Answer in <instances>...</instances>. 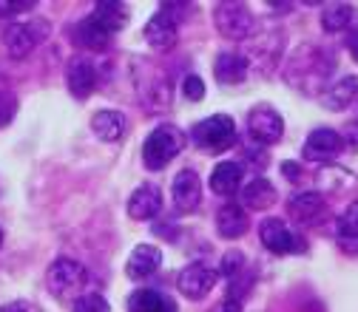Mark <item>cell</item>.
Here are the masks:
<instances>
[{
  "label": "cell",
  "mask_w": 358,
  "mask_h": 312,
  "mask_svg": "<svg viewBox=\"0 0 358 312\" xmlns=\"http://www.w3.org/2000/svg\"><path fill=\"white\" fill-rule=\"evenodd\" d=\"M162 267V250L157 244H137L125 261V276L131 281H145Z\"/></svg>",
  "instance_id": "cell-14"
},
{
  "label": "cell",
  "mask_w": 358,
  "mask_h": 312,
  "mask_svg": "<svg viewBox=\"0 0 358 312\" xmlns=\"http://www.w3.org/2000/svg\"><path fill=\"white\" fill-rule=\"evenodd\" d=\"M216 281H219V273L210 270V267L202 264V261L188 264L185 270H179V276H176V287H179V292H182L185 298H191V301L205 298V295L216 287Z\"/></svg>",
  "instance_id": "cell-11"
},
{
  "label": "cell",
  "mask_w": 358,
  "mask_h": 312,
  "mask_svg": "<svg viewBox=\"0 0 358 312\" xmlns=\"http://www.w3.org/2000/svg\"><path fill=\"white\" fill-rule=\"evenodd\" d=\"M287 213H290V218L296 221V225L316 228V225H322V221H327V202L316 191H304V193H296L287 202Z\"/></svg>",
  "instance_id": "cell-10"
},
{
  "label": "cell",
  "mask_w": 358,
  "mask_h": 312,
  "mask_svg": "<svg viewBox=\"0 0 358 312\" xmlns=\"http://www.w3.org/2000/svg\"><path fill=\"white\" fill-rule=\"evenodd\" d=\"M216 230L222 239H242L248 230V213L242 205L228 202L225 207L216 210Z\"/></svg>",
  "instance_id": "cell-20"
},
{
  "label": "cell",
  "mask_w": 358,
  "mask_h": 312,
  "mask_svg": "<svg viewBox=\"0 0 358 312\" xmlns=\"http://www.w3.org/2000/svg\"><path fill=\"white\" fill-rule=\"evenodd\" d=\"M259 242L264 250H271L273 255H290V253H304L307 244L304 239L287 228V221L282 218H262L259 225Z\"/></svg>",
  "instance_id": "cell-6"
},
{
  "label": "cell",
  "mask_w": 358,
  "mask_h": 312,
  "mask_svg": "<svg viewBox=\"0 0 358 312\" xmlns=\"http://www.w3.org/2000/svg\"><path fill=\"white\" fill-rule=\"evenodd\" d=\"M92 17L106 34H117V31H122L125 29V23H128V6L125 3H97L94 6V12L88 15Z\"/></svg>",
  "instance_id": "cell-23"
},
{
  "label": "cell",
  "mask_w": 358,
  "mask_h": 312,
  "mask_svg": "<svg viewBox=\"0 0 358 312\" xmlns=\"http://www.w3.org/2000/svg\"><path fill=\"white\" fill-rule=\"evenodd\" d=\"M352 23V6L350 3H330L322 12V26L324 31H344Z\"/></svg>",
  "instance_id": "cell-27"
},
{
  "label": "cell",
  "mask_w": 358,
  "mask_h": 312,
  "mask_svg": "<svg viewBox=\"0 0 358 312\" xmlns=\"http://www.w3.org/2000/svg\"><path fill=\"white\" fill-rule=\"evenodd\" d=\"M185 145V137L182 131L176 125H157L148 137H145V145H143V162L148 170H162L168 168V162L173 156H179Z\"/></svg>",
  "instance_id": "cell-3"
},
{
  "label": "cell",
  "mask_w": 358,
  "mask_h": 312,
  "mask_svg": "<svg viewBox=\"0 0 358 312\" xmlns=\"http://www.w3.org/2000/svg\"><path fill=\"white\" fill-rule=\"evenodd\" d=\"M74 40H77V46H83L88 52H103L108 43H111V34H106L92 17H83L74 26Z\"/></svg>",
  "instance_id": "cell-25"
},
{
  "label": "cell",
  "mask_w": 358,
  "mask_h": 312,
  "mask_svg": "<svg viewBox=\"0 0 358 312\" xmlns=\"http://www.w3.org/2000/svg\"><path fill=\"white\" fill-rule=\"evenodd\" d=\"M248 133L259 145H273L285 133V119L273 105L262 103V105L250 108V114H248Z\"/></svg>",
  "instance_id": "cell-8"
},
{
  "label": "cell",
  "mask_w": 358,
  "mask_h": 312,
  "mask_svg": "<svg viewBox=\"0 0 358 312\" xmlns=\"http://www.w3.org/2000/svg\"><path fill=\"white\" fill-rule=\"evenodd\" d=\"M213 23H216V31L225 40H248L256 26V20L245 3H216Z\"/></svg>",
  "instance_id": "cell-7"
},
{
  "label": "cell",
  "mask_w": 358,
  "mask_h": 312,
  "mask_svg": "<svg viewBox=\"0 0 358 312\" xmlns=\"http://www.w3.org/2000/svg\"><path fill=\"white\" fill-rule=\"evenodd\" d=\"M71 309H74V312H111L108 301H106L103 295H97V292H85V295H80V298L71 304Z\"/></svg>",
  "instance_id": "cell-28"
},
{
  "label": "cell",
  "mask_w": 358,
  "mask_h": 312,
  "mask_svg": "<svg viewBox=\"0 0 358 312\" xmlns=\"http://www.w3.org/2000/svg\"><path fill=\"white\" fill-rule=\"evenodd\" d=\"M125 114L122 111H111V108H103L92 117V131L97 133V140L103 142H120L125 137Z\"/></svg>",
  "instance_id": "cell-21"
},
{
  "label": "cell",
  "mask_w": 358,
  "mask_h": 312,
  "mask_svg": "<svg viewBox=\"0 0 358 312\" xmlns=\"http://www.w3.org/2000/svg\"><path fill=\"white\" fill-rule=\"evenodd\" d=\"M162 210V193L154 185H140L128 199V216L134 221H151Z\"/></svg>",
  "instance_id": "cell-16"
},
{
  "label": "cell",
  "mask_w": 358,
  "mask_h": 312,
  "mask_svg": "<svg viewBox=\"0 0 358 312\" xmlns=\"http://www.w3.org/2000/svg\"><path fill=\"white\" fill-rule=\"evenodd\" d=\"M213 77L222 85H239L248 77V57L236 52H219L213 60Z\"/></svg>",
  "instance_id": "cell-17"
},
{
  "label": "cell",
  "mask_w": 358,
  "mask_h": 312,
  "mask_svg": "<svg viewBox=\"0 0 358 312\" xmlns=\"http://www.w3.org/2000/svg\"><path fill=\"white\" fill-rule=\"evenodd\" d=\"M358 100V77H338L322 94V105L327 111H344Z\"/></svg>",
  "instance_id": "cell-18"
},
{
  "label": "cell",
  "mask_w": 358,
  "mask_h": 312,
  "mask_svg": "<svg viewBox=\"0 0 358 312\" xmlns=\"http://www.w3.org/2000/svg\"><path fill=\"white\" fill-rule=\"evenodd\" d=\"M171 199L173 207L179 213H194L202 202V182H199V173L191 168H182L173 176V185H171Z\"/></svg>",
  "instance_id": "cell-12"
},
{
  "label": "cell",
  "mask_w": 358,
  "mask_h": 312,
  "mask_svg": "<svg viewBox=\"0 0 358 312\" xmlns=\"http://www.w3.org/2000/svg\"><path fill=\"white\" fill-rule=\"evenodd\" d=\"M273 202H276V188H273V182H267L264 176L250 179L242 191V205L250 210H267V207H273Z\"/></svg>",
  "instance_id": "cell-24"
},
{
  "label": "cell",
  "mask_w": 358,
  "mask_h": 312,
  "mask_svg": "<svg viewBox=\"0 0 358 312\" xmlns=\"http://www.w3.org/2000/svg\"><path fill=\"white\" fill-rule=\"evenodd\" d=\"M341 140H344V145H350V148H355V151H358V119H355V122H350V125L344 128Z\"/></svg>",
  "instance_id": "cell-32"
},
{
  "label": "cell",
  "mask_w": 358,
  "mask_h": 312,
  "mask_svg": "<svg viewBox=\"0 0 358 312\" xmlns=\"http://www.w3.org/2000/svg\"><path fill=\"white\" fill-rule=\"evenodd\" d=\"M347 46H350V52H352V60H358V31H355V34H350Z\"/></svg>",
  "instance_id": "cell-35"
},
{
  "label": "cell",
  "mask_w": 358,
  "mask_h": 312,
  "mask_svg": "<svg viewBox=\"0 0 358 312\" xmlns=\"http://www.w3.org/2000/svg\"><path fill=\"white\" fill-rule=\"evenodd\" d=\"M128 312H179V309L165 292L143 287L128 295Z\"/></svg>",
  "instance_id": "cell-22"
},
{
  "label": "cell",
  "mask_w": 358,
  "mask_h": 312,
  "mask_svg": "<svg viewBox=\"0 0 358 312\" xmlns=\"http://www.w3.org/2000/svg\"><path fill=\"white\" fill-rule=\"evenodd\" d=\"M46 287L55 298L74 304L88 287V270L74 258H57L46 273Z\"/></svg>",
  "instance_id": "cell-2"
},
{
  "label": "cell",
  "mask_w": 358,
  "mask_h": 312,
  "mask_svg": "<svg viewBox=\"0 0 358 312\" xmlns=\"http://www.w3.org/2000/svg\"><path fill=\"white\" fill-rule=\"evenodd\" d=\"M282 170H285V176H290V179H299V165L296 162H285Z\"/></svg>",
  "instance_id": "cell-34"
},
{
  "label": "cell",
  "mask_w": 358,
  "mask_h": 312,
  "mask_svg": "<svg viewBox=\"0 0 358 312\" xmlns=\"http://www.w3.org/2000/svg\"><path fill=\"white\" fill-rule=\"evenodd\" d=\"M17 114V100L12 94H0V128H6Z\"/></svg>",
  "instance_id": "cell-30"
},
{
  "label": "cell",
  "mask_w": 358,
  "mask_h": 312,
  "mask_svg": "<svg viewBox=\"0 0 358 312\" xmlns=\"http://www.w3.org/2000/svg\"><path fill=\"white\" fill-rule=\"evenodd\" d=\"M0 312H40L31 301H12V304H3Z\"/></svg>",
  "instance_id": "cell-33"
},
{
  "label": "cell",
  "mask_w": 358,
  "mask_h": 312,
  "mask_svg": "<svg viewBox=\"0 0 358 312\" xmlns=\"http://www.w3.org/2000/svg\"><path fill=\"white\" fill-rule=\"evenodd\" d=\"M66 85H69L71 97H77V100L92 97L94 88L100 85V68H97V63L88 57V54H77L69 63V68H66Z\"/></svg>",
  "instance_id": "cell-9"
},
{
  "label": "cell",
  "mask_w": 358,
  "mask_h": 312,
  "mask_svg": "<svg viewBox=\"0 0 358 312\" xmlns=\"http://www.w3.org/2000/svg\"><path fill=\"white\" fill-rule=\"evenodd\" d=\"M52 26L49 20H43V17H31V20H20V23H12L6 31H3V43H6V49L12 57H26L31 54L43 40L49 37Z\"/></svg>",
  "instance_id": "cell-5"
},
{
  "label": "cell",
  "mask_w": 358,
  "mask_h": 312,
  "mask_svg": "<svg viewBox=\"0 0 358 312\" xmlns=\"http://www.w3.org/2000/svg\"><path fill=\"white\" fill-rule=\"evenodd\" d=\"M245 179V168L239 162H219L210 170V191L216 196H234Z\"/></svg>",
  "instance_id": "cell-19"
},
{
  "label": "cell",
  "mask_w": 358,
  "mask_h": 312,
  "mask_svg": "<svg viewBox=\"0 0 358 312\" xmlns=\"http://www.w3.org/2000/svg\"><path fill=\"white\" fill-rule=\"evenodd\" d=\"M341 151H344V140L333 128H316L304 142V156L313 162H330L341 156Z\"/></svg>",
  "instance_id": "cell-13"
},
{
  "label": "cell",
  "mask_w": 358,
  "mask_h": 312,
  "mask_svg": "<svg viewBox=\"0 0 358 312\" xmlns=\"http://www.w3.org/2000/svg\"><path fill=\"white\" fill-rule=\"evenodd\" d=\"M191 140L199 151L205 154H219V151H228L236 142V122L228 114H213L205 117L202 122H196L191 128Z\"/></svg>",
  "instance_id": "cell-4"
},
{
  "label": "cell",
  "mask_w": 358,
  "mask_h": 312,
  "mask_svg": "<svg viewBox=\"0 0 358 312\" xmlns=\"http://www.w3.org/2000/svg\"><path fill=\"white\" fill-rule=\"evenodd\" d=\"M336 228H338V242L347 250H358V199L336 218Z\"/></svg>",
  "instance_id": "cell-26"
},
{
  "label": "cell",
  "mask_w": 358,
  "mask_h": 312,
  "mask_svg": "<svg viewBox=\"0 0 358 312\" xmlns=\"http://www.w3.org/2000/svg\"><path fill=\"white\" fill-rule=\"evenodd\" d=\"M0 247H3V230H0Z\"/></svg>",
  "instance_id": "cell-36"
},
{
  "label": "cell",
  "mask_w": 358,
  "mask_h": 312,
  "mask_svg": "<svg viewBox=\"0 0 358 312\" xmlns=\"http://www.w3.org/2000/svg\"><path fill=\"white\" fill-rule=\"evenodd\" d=\"M182 94H185L188 100H194V103H199V100L205 97V82H202L199 74H188V77L182 80Z\"/></svg>",
  "instance_id": "cell-29"
},
{
  "label": "cell",
  "mask_w": 358,
  "mask_h": 312,
  "mask_svg": "<svg viewBox=\"0 0 358 312\" xmlns=\"http://www.w3.org/2000/svg\"><path fill=\"white\" fill-rule=\"evenodd\" d=\"M176 29H179V20L173 17V12L162 3V9L145 23V40L151 49H171L176 43Z\"/></svg>",
  "instance_id": "cell-15"
},
{
  "label": "cell",
  "mask_w": 358,
  "mask_h": 312,
  "mask_svg": "<svg viewBox=\"0 0 358 312\" xmlns=\"http://www.w3.org/2000/svg\"><path fill=\"white\" fill-rule=\"evenodd\" d=\"M336 60L327 57V52L316 49V46H301L293 57H290V68H287V80L304 94H324L327 88V77L333 71Z\"/></svg>",
  "instance_id": "cell-1"
},
{
  "label": "cell",
  "mask_w": 358,
  "mask_h": 312,
  "mask_svg": "<svg viewBox=\"0 0 358 312\" xmlns=\"http://www.w3.org/2000/svg\"><path fill=\"white\" fill-rule=\"evenodd\" d=\"M26 9H34V3H26V0H0V17L3 15H20Z\"/></svg>",
  "instance_id": "cell-31"
}]
</instances>
